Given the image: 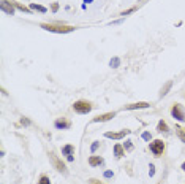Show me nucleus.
<instances>
[{
    "label": "nucleus",
    "mask_w": 185,
    "mask_h": 184,
    "mask_svg": "<svg viewBox=\"0 0 185 184\" xmlns=\"http://www.w3.org/2000/svg\"><path fill=\"white\" fill-rule=\"evenodd\" d=\"M21 121H22V124H24V126H27V124H30V122H29V121H27V119H25V118H22V119H21Z\"/></svg>",
    "instance_id": "27"
},
{
    "label": "nucleus",
    "mask_w": 185,
    "mask_h": 184,
    "mask_svg": "<svg viewBox=\"0 0 185 184\" xmlns=\"http://www.w3.org/2000/svg\"><path fill=\"white\" fill-rule=\"evenodd\" d=\"M171 116H173L176 121H185V111L180 108L179 103L173 105V110H171Z\"/></svg>",
    "instance_id": "5"
},
{
    "label": "nucleus",
    "mask_w": 185,
    "mask_h": 184,
    "mask_svg": "<svg viewBox=\"0 0 185 184\" xmlns=\"http://www.w3.org/2000/svg\"><path fill=\"white\" fill-rule=\"evenodd\" d=\"M104 176H106V178H112V176H114V173L111 172V170H106V172H104Z\"/></svg>",
    "instance_id": "26"
},
{
    "label": "nucleus",
    "mask_w": 185,
    "mask_h": 184,
    "mask_svg": "<svg viewBox=\"0 0 185 184\" xmlns=\"http://www.w3.org/2000/svg\"><path fill=\"white\" fill-rule=\"evenodd\" d=\"M150 105L147 102H138V103H130V105H125L123 110H142V108H149Z\"/></svg>",
    "instance_id": "10"
},
{
    "label": "nucleus",
    "mask_w": 185,
    "mask_h": 184,
    "mask_svg": "<svg viewBox=\"0 0 185 184\" xmlns=\"http://www.w3.org/2000/svg\"><path fill=\"white\" fill-rule=\"evenodd\" d=\"M59 10V3H52V5H51V11H57Z\"/></svg>",
    "instance_id": "25"
},
{
    "label": "nucleus",
    "mask_w": 185,
    "mask_h": 184,
    "mask_svg": "<svg viewBox=\"0 0 185 184\" xmlns=\"http://www.w3.org/2000/svg\"><path fill=\"white\" fill-rule=\"evenodd\" d=\"M182 170H184V172H185V162L182 164Z\"/></svg>",
    "instance_id": "28"
},
{
    "label": "nucleus",
    "mask_w": 185,
    "mask_h": 184,
    "mask_svg": "<svg viewBox=\"0 0 185 184\" xmlns=\"http://www.w3.org/2000/svg\"><path fill=\"white\" fill-rule=\"evenodd\" d=\"M0 8H2V11L7 13L8 16L15 15V5H13L11 2H8V0H2V2H0Z\"/></svg>",
    "instance_id": "6"
},
{
    "label": "nucleus",
    "mask_w": 185,
    "mask_h": 184,
    "mask_svg": "<svg viewBox=\"0 0 185 184\" xmlns=\"http://www.w3.org/2000/svg\"><path fill=\"white\" fill-rule=\"evenodd\" d=\"M142 140H146V141H150V140H152V135H150L149 132H144V133H142Z\"/></svg>",
    "instance_id": "21"
},
{
    "label": "nucleus",
    "mask_w": 185,
    "mask_h": 184,
    "mask_svg": "<svg viewBox=\"0 0 185 184\" xmlns=\"http://www.w3.org/2000/svg\"><path fill=\"white\" fill-rule=\"evenodd\" d=\"M38 184H51V181H49V178L46 176V175H41L40 179H38Z\"/></svg>",
    "instance_id": "19"
},
{
    "label": "nucleus",
    "mask_w": 185,
    "mask_h": 184,
    "mask_svg": "<svg viewBox=\"0 0 185 184\" xmlns=\"http://www.w3.org/2000/svg\"><path fill=\"white\" fill-rule=\"evenodd\" d=\"M73 153H75V148H73L71 145L62 146V154H63V156H73Z\"/></svg>",
    "instance_id": "13"
},
{
    "label": "nucleus",
    "mask_w": 185,
    "mask_h": 184,
    "mask_svg": "<svg viewBox=\"0 0 185 184\" xmlns=\"http://www.w3.org/2000/svg\"><path fill=\"white\" fill-rule=\"evenodd\" d=\"M149 149L152 151V154H154L155 157H160V156L163 154V151H165V143L161 140H154V141H150Z\"/></svg>",
    "instance_id": "4"
},
{
    "label": "nucleus",
    "mask_w": 185,
    "mask_h": 184,
    "mask_svg": "<svg viewBox=\"0 0 185 184\" xmlns=\"http://www.w3.org/2000/svg\"><path fill=\"white\" fill-rule=\"evenodd\" d=\"M177 137L182 140V143H185V130H184V129L177 127Z\"/></svg>",
    "instance_id": "18"
},
{
    "label": "nucleus",
    "mask_w": 185,
    "mask_h": 184,
    "mask_svg": "<svg viewBox=\"0 0 185 184\" xmlns=\"http://www.w3.org/2000/svg\"><path fill=\"white\" fill-rule=\"evenodd\" d=\"M123 148H125L127 151H133V143H131V140H127L125 143H123Z\"/></svg>",
    "instance_id": "20"
},
{
    "label": "nucleus",
    "mask_w": 185,
    "mask_h": 184,
    "mask_svg": "<svg viewBox=\"0 0 185 184\" xmlns=\"http://www.w3.org/2000/svg\"><path fill=\"white\" fill-rule=\"evenodd\" d=\"M89 184H104V183H101V181H98V179L92 178V179H89Z\"/></svg>",
    "instance_id": "24"
},
{
    "label": "nucleus",
    "mask_w": 185,
    "mask_h": 184,
    "mask_svg": "<svg viewBox=\"0 0 185 184\" xmlns=\"http://www.w3.org/2000/svg\"><path fill=\"white\" fill-rule=\"evenodd\" d=\"M48 156H49V160H51V164H52V167L57 170V172H60V173H67V167H65V164L62 162L59 157H57V154L55 153H48Z\"/></svg>",
    "instance_id": "3"
},
{
    "label": "nucleus",
    "mask_w": 185,
    "mask_h": 184,
    "mask_svg": "<svg viewBox=\"0 0 185 184\" xmlns=\"http://www.w3.org/2000/svg\"><path fill=\"white\" fill-rule=\"evenodd\" d=\"M171 86H173V81H168L163 87H161V91H160V97H165V95H166V92H168V91L171 89Z\"/></svg>",
    "instance_id": "14"
},
{
    "label": "nucleus",
    "mask_w": 185,
    "mask_h": 184,
    "mask_svg": "<svg viewBox=\"0 0 185 184\" xmlns=\"http://www.w3.org/2000/svg\"><path fill=\"white\" fill-rule=\"evenodd\" d=\"M149 168H150V170H149V175H150V176H154V175H155V165H154V164H150V165H149Z\"/></svg>",
    "instance_id": "23"
},
{
    "label": "nucleus",
    "mask_w": 185,
    "mask_h": 184,
    "mask_svg": "<svg viewBox=\"0 0 185 184\" xmlns=\"http://www.w3.org/2000/svg\"><path fill=\"white\" fill-rule=\"evenodd\" d=\"M119 65H120V59L119 57H112V59H111V62H109L111 68H117Z\"/></svg>",
    "instance_id": "17"
},
{
    "label": "nucleus",
    "mask_w": 185,
    "mask_h": 184,
    "mask_svg": "<svg viewBox=\"0 0 185 184\" xmlns=\"http://www.w3.org/2000/svg\"><path fill=\"white\" fill-rule=\"evenodd\" d=\"M92 108H94V105H92L90 102H87V100H76V102L73 103V110H75L76 113H79V114L90 113Z\"/></svg>",
    "instance_id": "2"
},
{
    "label": "nucleus",
    "mask_w": 185,
    "mask_h": 184,
    "mask_svg": "<svg viewBox=\"0 0 185 184\" xmlns=\"http://www.w3.org/2000/svg\"><path fill=\"white\" fill-rule=\"evenodd\" d=\"M87 162H89V165H92V167H100V165L104 164V159L100 157V156H90Z\"/></svg>",
    "instance_id": "11"
},
{
    "label": "nucleus",
    "mask_w": 185,
    "mask_h": 184,
    "mask_svg": "<svg viewBox=\"0 0 185 184\" xmlns=\"http://www.w3.org/2000/svg\"><path fill=\"white\" fill-rule=\"evenodd\" d=\"M115 116V111H111V113H104V114H100V116L94 118L92 121L94 122H106V121H111Z\"/></svg>",
    "instance_id": "9"
},
{
    "label": "nucleus",
    "mask_w": 185,
    "mask_h": 184,
    "mask_svg": "<svg viewBox=\"0 0 185 184\" xmlns=\"http://www.w3.org/2000/svg\"><path fill=\"white\" fill-rule=\"evenodd\" d=\"M98 146H100V143H98V141H95V143L90 146V151H92V153H95V151L98 149Z\"/></svg>",
    "instance_id": "22"
},
{
    "label": "nucleus",
    "mask_w": 185,
    "mask_h": 184,
    "mask_svg": "<svg viewBox=\"0 0 185 184\" xmlns=\"http://www.w3.org/2000/svg\"><path fill=\"white\" fill-rule=\"evenodd\" d=\"M29 7L32 8V10H35V11H40V13H46V11H48V10H46V8H44L43 5H38V3H30Z\"/></svg>",
    "instance_id": "15"
},
{
    "label": "nucleus",
    "mask_w": 185,
    "mask_h": 184,
    "mask_svg": "<svg viewBox=\"0 0 185 184\" xmlns=\"http://www.w3.org/2000/svg\"><path fill=\"white\" fill-rule=\"evenodd\" d=\"M123 149H125V148H123L122 145H119V143L114 145V154H115V157H117V159L123 157Z\"/></svg>",
    "instance_id": "12"
},
{
    "label": "nucleus",
    "mask_w": 185,
    "mask_h": 184,
    "mask_svg": "<svg viewBox=\"0 0 185 184\" xmlns=\"http://www.w3.org/2000/svg\"><path fill=\"white\" fill-rule=\"evenodd\" d=\"M157 130H158V132H168V126H166V122L163 121V119H161V121L158 122V126H157Z\"/></svg>",
    "instance_id": "16"
},
{
    "label": "nucleus",
    "mask_w": 185,
    "mask_h": 184,
    "mask_svg": "<svg viewBox=\"0 0 185 184\" xmlns=\"http://www.w3.org/2000/svg\"><path fill=\"white\" fill-rule=\"evenodd\" d=\"M41 29L48 32H55V34H70L76 29L73 26H63V24H41Z\"/></svg>",
    "instance_id": "1"
},
{
    "label": "nucleus",
    "mask_w": 185,
    "mask_h": 184,
    "mask_svg": "<svg viewBox=\"0 0 185 184\" xmlns=\"http://www.w3.org/2000/svg\"><path fill=\"white\" fill-rule=\"evenodd\" d=\"M128 132H130V130H127V129H125V130H122V132H106L104 137L111 138V140H120V138H123Z\"/></svg>",
    "instance_id": "8"
},
{
    "label": "nucleus",
    "mask_w": 185,
    "mask_h": 184,
    "mask_svg": "<svg viewBox=\"0 0 185 184\" xmlns=\"http://www.w3.org/2000/svg\"><path fill=\"white\" fill-rule=\"evenodd\" d=\"M54 127L55 129H70L71 127V122L68 121L67 118H59L54 121Z\"/></svg>",
    "instance_id": "7"
}]
</instances>
